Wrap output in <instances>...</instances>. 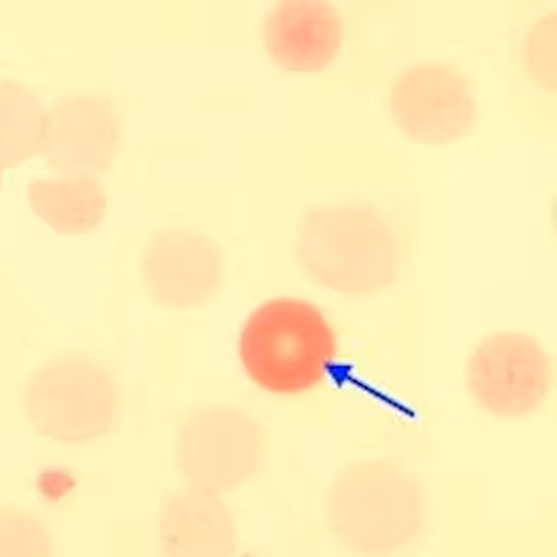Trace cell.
I'll return each mask as SVG.
<instances>
[{
    "label": "cell",
    "mask_w": 557,
    "mask_h": 557,
    "mask_svg": "<svg viewBox=\"0 0 557 557\" xmlns=\"http://www.w3.org/2000/svg\"><path fill=\"white\" fill-rule=\"evenodd\" d=\"M147 293L168 307L194 309L211 300L221 284V258L211 242L186 232L156 237L143 258Z\"/></svg>",
    "instance_id": "ba28073f"
},
{
    "label": "cell",
    "mask_w": 557,
    "mask_h": 557,
    "mask_svg": "<svg viewBox=\"0 0 557 557\" xmlns=\"http://www.w3.org/2000/svg\"><path fill=\"white\" fill-rule=\"evenodd\" d=\"M35 203L42 219L57 231L85 233L104 215L106 195L89 175L64 174L39 183Z\"/></svg>",
    "instance_id": "7c38bea8"
},
{
    "label": "cell",
    "mask_w": 557,
    "mask_h": 557,
    "mask_svg": "<svg viewBox=\"0 0 557 557\" xmlns=\"http://www.w3.org/2000/svg\"><path fill=\"white\" fill-rule=\"evenodd\" d=\"M552 381L550 359L527 334L502 333L482 339L466 363V384L474 403L502 418L536 411Z\"/></svg>",
    "instance_id": "8992f818"
},
{
    "label": "cell",
    "mask_w": 557,
    "mask_h": 557,
    "mask_svg": "<svg viewBox=\"0 0 557 557\" xmlns=\"http://www.w3.org/2000/svg\"><path fill=\"white\" fill-rule=\"evenodd\" d=\"M298 260L318 285L343 295L379 293L399 272V244L376 212L360 207L313 209L302 223Z\"/></svg>",
    "instance_id": "3957f363"
},
{
    "label": "cell",
    "mask_w": 557,
    "mask_h": 557,
    "mask_svg": "<svg viewBox=\"0 0 557 557\" xmlns=\"http://www.w3.org/2000/svg\"><path fill=\"white\" fill-rule=\"evenodd\" d=\"M49 161L64 174L89 175L112 162L117 122L112 108L97 97H72L57 106L45 124Z\"/></svg>",
    "instance_id": "8fae6325"
},
{
    "label": "cell",
    "mask_w": 557,
    "mask_h": 557,
    "mask_svg": "<svg viewBox=\"0 0 557 557\" xmlns=\"http://www.w3.org/2000/svg\"><path fill=\"white\" fill-rule=\"evenodd\" d=\"M24 412L33 429L49 440L86 444L112 432L121 416V393L96 360L61 356L28 379Z\"/></svg>",
    "instance_id": "277c9868"
},
{
    "label": "cell",
    "mask_w": 557,
    "mask_h": 557,
    "mask_svg": "<svg viewBox=\"0 0 557 557\" xmlns=\"http://www.w3.org/2000/svg\"><path fill=\"white\" fill-rule=\"evenodd\" d=\"M163 557H237L235 518L219 494L187 486L163 502L158 518Z\"/></svg>",
    "instance_id": "30bf717a"
},
{
    "label": "cell",
    "mask_w": 557,
    "mask_h": 557,
    "mask_svg": "<svg viewBox=\"0 0 557 557\" xmlns=\"http://www.w3.org/2000/svg\"><path fill=\"white\" fill-rule=\"evenodd\" d=\"M326 520L334 539L347 550L392 556L423 531V491L407 470L393 462H355L331 486Z\"/></svg>",
    "instance_id": "6da1fadb"
},
{
    "label": "cell",
    "mask_w": 557,
    "mask_h": 557,
    "mask_svg": "<svg viewBox=\"0 0 557 557\" xmlns=\"http://www.w3.org/2000/svg\"><path fill=\"white\" fill-rule=\"evenodd\" d=\"M65 478H67L65 474L59 472L45 473L40 478V482H42L40 490L52 497H59L69 491V479Z\"/></svg>",
    "instance_id": "5bb4252c"
},
{
    "label": "cell",
    "mask_w": 557,
    "mask_h": 557,
    "mask_svg": "<svg viewBox=\"0 0 557 557\" xmlns=\"http://www.w3.org/2000/svg\"><path fill=\"white\" fill-rule=\"evenodd\" d=\"M393 124L423 145H448L476 125L472 85L456 69L421 63L405 70L391 89Z\"/></svg>",
    "instance_id": "52a82bcc"
},
{
    "label": "cell",
    "mask_w": 557,
    "mask_h": 557,
    "mask_svg": "<svg viewBox=\"0 0 557 557\" xmlns=\"http://www.w3.org/2000/svg\"><path fill=\"white\" fill-rule=\"evenodd\" d=\"M337 337L321 311L298 298H274L257 307L239 337L242 367L252 383L273 395H300L333 375Z\"/></svg>",
    "instance_id": "7a4b0ae2"
},
{
    "label": "cell",
    "mask_w": 557,
    "mask_h": 557,
    "mask_svg": "<svg viewBox=\"0 0 557 557\" xmlns=\"http://www.w3.org/2000/svg\"><path fill=\"white\" fill-rule=\"evenodd\" d=\"M0 557H54L47 527L27 511L0 509Z\"/></svg>",
    "instance_id": "4fadbf2b"
},
{
    "label": "cell",
    "mask_w": 557,
    "mask_h": 557,
    "mask_svg": "<svg viewBox=\"0 0 557 557\" xmlns=\"http://www.w3.org/2000/svg\"><path fill=\"white\" fill-rule=\"evenodd\" d=\"M346 24L326 2H282L265 16L264 44L274 63L293 73H318L333 63Z\"/></svg>",
    "instance_id": "9c48e42d"
},
{
    "label": "cell",
    "mask_w": 557,
    "mask_h": 557,
    "mask_svg": "<svg viewBox=\"0 0 557 557\" xmlns=\"http://www.w3.org/2000/svg\"><path fill=\"white\" fill-rule=\"evenodd\" d=\"M260 425L228 407L196 409L175 437L174 460L187 486L223 494L251 481L263 462Z\"/></svg>",
    "instance_id": "5b68a950"
}]
</instances>
